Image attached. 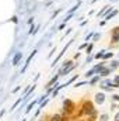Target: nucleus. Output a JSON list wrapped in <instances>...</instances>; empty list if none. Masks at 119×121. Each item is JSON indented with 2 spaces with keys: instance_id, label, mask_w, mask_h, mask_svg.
Wrapping results in <instances>:
<instances>
[{
  "instance_id": "nucleus-5",
  "label": "nucleus",
  "mask_w": 119,
  "mask_h": 121,
  "mask_svg": "<svg viewBox=\"0 0 119 121\" xmlns=\"http://www.w3.org/2000/svg\"><path fill=\"white\" fill-rule=\"evenodd\" d=\"M109 73H111V69H109V68H102V69L98 72L99 76H108Z\"/></svg>"
},
{
  "instance_id": "nucleus-12",
  "label": "nucleus",
  "mask_w": 119,
  "mask_h": 121,
  "mask_svg": "<svg viewBox=\"0 0 119 121\" xmlns=\"http://www.w3.org/2000/svg\"><path fill=\"white\" fill-rule=\"evenodd\" d=\"M94 73H95V72H94V69H91V70H88V72H87V73H86V78H87V79H88V78H91V76H92V75H94Z\"/></svg>"
},
{
  "instance_id": "nucleus-4",
  "label": "nucleus",
  "mask_w": 119,
  "mask_h": 121,
  "mask_svg": "<svg viewBox=\"0 0 119 121\" xmlns=\"http://www.w3.org/2000/svg\"><path fill=\"white\" fill-rule=\"evenodd\" d=\"M21 58H23V52H17V54L14 55V58H13V65H14V66H17Z\"/></svg>"
},
{
  "instance_id": "nucleus-2",
  "label": "nucleus",
  "mask_w": 119,
  "mask_h": 121,
  "mask_svg": "<svg viewBox=\"0 0 119 121\" xmlns=\"http://www.w3.org/2000/svg\"><path fill=\"white\" fill-rule=\"evenodd\" d=\"M94 110H95V108H94V104H92L91 101H84V103H83V108H81L83 114H87V116H90Z\"/></svg>"
},
{
  "instance_id": "nucleus-14",
  "label": "nucleus",
  "mask_w": 119,
  "mask_h": 121,
  "mask_svg": "<svg viewBox=\"0 0 119 121\" xmlns=\"http://www.w3.org/2000/svg\"><path fill=\"white\" fill-rule=\"evenodd\" d=\"M118 65H119V62H116V60H114V62H112V65H111V68H109V69H111V70H112V69H115V68H118Z\"/></svg>"
},
{
  "instance_id": "nucleus-8",
  "label": "nucleus",
  "mask_w": 119,
  "mask_h": 121,
  "mask_svg": "<svg viewBox=\"0 0 119 121\" xmlns=\"http://www.w3.org/2000/svg\"><path fill=\"white\" fill-rule=\"evenodd\" d=\"M62 120V116L60 114H53V116H51V121H60Z\"/></svg>"
},
{
  "instance_id": "nucleus-13",
  "label": "nucleus",
  "mask_w": 119,
  "mask_h": 121,
  "mask_svg": "<svg viewBox=\"0 0 119 121\" xmlns=\"http://www.w3.org/2000/svg\"><path fill=\"white\" fill-rule=\"evenodd\" d=\"M20 103H21V99H18V100H17V101H16V103H14V104H13V107H11V108H10V110H11V111H13V110H14V108H16V107H17V106H18V104H20Z\"/></svg>"
},
{
  "instance_id": "nucleus-22",
  "label": "nucleus",
  "mask_w": 119,
  "mask_h": 121,
  "mask_svg": "<svg viewBox=\"0 0 119 121\" xmlns=\"http://www.w3.org/2000/svg\"><path fill=\"white\" fill-rule=\"evenodd\" d=\"M41 121H42V120H41Z\"/></svg>"
},
{
  "instance_id": "nucleus-6",
  "label": "nucleus",
  "mask_w": 119,
  "mask_h": 121,
  "mask_svg": "<svg viewBox=\"0 0 119 121\" xmlns=\"http://www.w3.org/2000/svg\"><path fill=\"white\" fill-rule=\"evenodd\" d=\"M36 103H38V100H34V101H32V103H30V104H28V107H27V108H25V113H27V114H28V113H30V111H31V108H32V107H34V106H35V104H36Z\"/></svg>"
},
{
  "instance_id": "nucleus-9",
  "label": "nucleus",
  "mask_w": 119,
  "mask_h": 121,
  "mask_svg": "<svg viewBox=\"0 0 119 121\" xmlns=\"http://www.w3.org/2000/svg\"><path fill=\"white\" fill-rule=\"evenodd\" d=\"M98 80H99V75H97V76H94V78H92V79L90 80V85H91V86H94V85H95V83H97Z\"/></svg>"
},
{
  "instance_id": "nucleus-17",
  "label": "nucleus",
  "mask_w": 119,
  "mask_h": 121,
  "mask_svg": "<svg viewBox=\"0 0 119 121\" xmlns=\"http://www.w3.org/2000/svg\"><path fill=\"white\" fill-rule=\"evenodd\" d=\"M114 83H115V85H118V86H119V75L116 76V78H115V79H114Z\"/></svg>"
},
{
  "instance_id": "nucleus-3",
  "label": "nucleus",
  "mask_w": 119,
  "mask_h": 121,
  "mask_svg": "<svg viewBox=\"0 0 119 121\" xmlns=\"http://www.w3.org/2000/svg\"><path fill=\"white\" fill-rule=\"evenodd\" d=\"M94 101H95L98 106L104 104V101H105V94H104V93H97V94H95V99H94Z\"/></svg>"
},
{
  "instance_id": "nucleus-20",
  "label": "nucleus",
  "mask_w": 119,
  "mask_h": 121,
  "mask_svg": "<svg viewBox=\"0 0 119 121\" xmlns=\"http://www.w3.org/2000/svg\"><path fill=\"white\" fill-rule=\"evenodd\" d=\"M91 49H92V45H88V48H87V54L91 52Z\"/></svg>"
},
{
  "instance_id": "nucleus-10",
  "label": "nucleus",
  "mask_w": 119,
  "mask_h": 121,
  "mask_svg": "<svg viewBox=\"0 0 119 121\" xmlns=\"http://www.w3.org/2000/svg\"><path fill=\"white\" fill-rule=\"evenodd\" d=\"M99 121H109V116H108L107 113L101 114V116H99Z\"/></svg>"
},
{
  "instance_id": "nucleus-7",
  "label": "nucleus",
  "mask_w": 119,
  "mask_h": 121,
  "mask_svg": "<svg viewBox=\"0 0 119 121\" xmlns=\"http://www.w3.org/2000/svg\"><path fill=\"white\" fill-rule=\"evenodd\" d=\"M97 116H98V113H97V110H94L91 114H90V121H95V118H97Z\"/></svg>"
},
{
  "instance_id": "nucleus-18",
  "label": "nucleus",
  "mask_w": 119,
  "mask_h": 121,
  "mask_svg": "<svg viewBox=\"0 0 119 121\" xmlns=\"http://www.w3.org/2000/svg\"><path fill=\"white\" fill-rule=\"evenodd\" d=\"M83 85H86V82H80V83H76L74 86H76V87H80V86H83Z\"/></svg>"
},
{
  "instance_id": "nucleus-15",
  "label": "nucleus",
  "mask_w": 119,
  "mask_h": 121,
  "mask_svg": "<svg viewBox=\"0 0 119 121\" xmlns=\"http://www.w3.org/2000/svg\"><path fill=\"white\" fill-rule=\"evenodd\" d=\"M112 100L114 101H119V94H112Z\"/></svg>"
},
{
  "instance_id": "nucleus-21",
  "label": "nucleus",
  "mask_w": 119,
  "mask_h": 121,
  "mask_svg": "<svg viewBox=\"0 0 119 121\" xmlns=\"http://www.w3.org/2000/svg\"><path fill=\"white\" fill-rule=\"evenodd\" d=\"M21 121H27V120H25V118H24V120H21Z\"/></svg>"
},
{
  "instance_id": "nucleus-11",
  "label": "nucleus",
  "mask_w": 119,
  "mask_h": 121,
  "mask_svg": "<svg viewBox=\"0 0 119 121\" xmlns=\"http://www.w3.org/2000/svg\"><path fill=\"white\" fill-rule=\"evenodd\" d=\"M58 78H59V75H56V76H55V78H53V79H52V80H51V82L48 83V87H51V86H52L53 83H56V80H58Z\"/></svg>"
},
{
  "instance_id": "nucleus-19",
  "label": "nucleus",
  "mask_w": 119,
  "mask_h": 121,
  "mask_svg": "<svg viewBox=\"0 0 119 121\" xmlns=\"http://www.w3.org/2000/svg\"><path fill=\"white\" fill-rule=\"evenodd\" d=\"M114 121H119V111L115 114V117H114Z\"/></svg>"
},
{
  "instance_id": "nucleus-16",
  "label": "nucleus",
  "mask_w": 119,
  "mask_h": 121,
  "mask_svg": "<svg viewBox=\"0 0 119 121\" xmlns=\"http://www.w3.org/2000/svg\"><path fill=\"white\" fill-rule=\"evenodd\" d=\"M104 52H105V51H101L99 54H97V55H95V58H97V59H99V58H102V55H104Z\"/></svg>"
},
{
  "instance_id": "nucleus-1",
  "label": "nucleus",
  "mask_w": 119,
  "mask_h": 121,
  "mask_svg": "<svg viewBox=\"0 0 119 121\" xmlns=\"http://www.w3.org/2000/svg\"><path fill=\"white\" fill-rule=\"evenodd\" d=\"M73 110H74V103H73L71 100L66 99V100L63 101V114H69V113H71Z\"/></svg>"
}]
</instances>
